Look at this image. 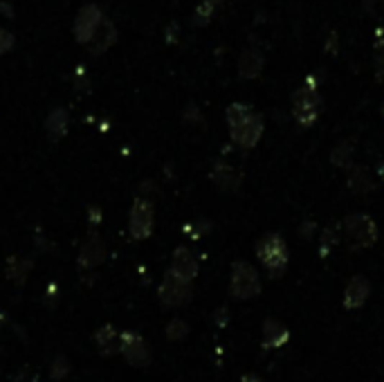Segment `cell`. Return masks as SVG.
Segmentation results:
<instances>
[{"label": "cell", "mask_w": 384, "mask_h": 382, "mask_svg": "<svg viewBox=\"0 0 384 382\" xmlns=\"http://www.w3.org/2000/svg\"><path fill=\"white\" fill-rule=\"evenodd\" d=\"M227 126H230V135L234 139V144L240 149H254L259 144V139L263 135V117L247 104H232L227 106Z\"/></svg>", "instance_id": "obj_1"}, {"label": "cell", "mask_w": 384, "mask_h": 382, "mask_svg": "<svg viewBox=\"0 0 384 382\" xmlns=\"http://www.w3.org/2000/svg\"><path fill=\"white\" fill-rule=\"evenodd\" d=\"M256 257H259L263 267L270 272V277H281L283 270L288 267L290 252L286 240L279 234H265L259 240V245H256Z\"/></svg>", "instance_id": "obj_2"}, {"label": "cell", "mask_w": 384, "mask_h": 382, "mask_svg": "<svg viewBox=\"0 0 384 382\" xmlns=\"http://www.w3.org/2000/svg\"><path fill=\"white\" fill-rule=\"evenodd\" d=\"M321 112V95L317 92V86L308 79V83H304L302 88L294 90L292 95V115L297 120L299 126H312L317 122Z\"/></svg>", "instance_id": "obj_3"}, {"label": "cell", "mask_w": 384, "mask_h": 382, "mask_svg": "<svg viewBox=\"0 0 384 382\" xmlns=\"http://www.w3.org/2000/svg\"><path fill=\"white\" fill-rule=\"evenodd\" d=\"M230 295L238 302H247L261 295V277L256 267L247 261H234L232 279H230Z\"/></svg>", "instance_id": "obj_4"}, {"label": "cell", "mask_w": 384, "mask_h": 382, "mask_svg": "<svg viewBox=\"0 0 384 382\" xmlns=\"http://www.w3.org/2000/svg\"><path fill=\"white\" fill-rule=\"evenodd\" d=\"M344 236L353 250L371 248L378 240V225L366 214H351L344 221Z\"/></svg>", "instance_id": "obj_5"}, {"label": "cell", "mask_w": 384, "mask_h": 382, "mask_svg": "<svg viewBox=\"0 0 384 382\" xmlns=\"http://www.w3.org/2000/svg\"><path fill=\"white\" fill-rule=\"evenodd\" d=\"M158 297L166 308H182L193 299V286L191 281L182 279L169 270L160 284Z\"/></svg>", "instance_id": "obj_6"}, {"label": "cell", "mask_w": 384, "mask_h": 382, "mask_svg": "<svg viewBox=\"0 0 384 382\" xmlns=\"http://www.w3.org/2000/svg\"><path fill=\"white\" fill-rule=\"evenodd\" d=\"M155 211L149 198H137L131 207V218H128V232L135 240H144L153 234Z\"/></svg>", "instance_id": "obj_7"}, {"label": "cell", "mask_w": 384, "mask_h": 382, "mask_svg": "<svg viewBox=\"0 0 384 382\" xmlns=\"http://www.w3.org/2000/svg\"><path fill=\"white\" fill-rule=\"evenodd\" d=\"M104 11L99 5L95 3H88V5H83L77 14V18H75V25H73V32H75V38L79 41V43L83 46H88L95 32L99 30V25L104 23Z\"/></svg>", "instance_id": "obj_8"}, {"label": "cell", "mask_w": 384, "mask_h": 382, "mask_svg": "<svg viewBox=\"0 0 384 382\" xmlns=\"http://www.w3.org/2000/svg\"><path fill=\"white\" fill-rule=\"evenodd\" d=\"M122 356L126 358V362L131 366H137V369H144V366L151 364L153 360V353L151 346L144 337L135 331H126L122 333Z\"/></svg>", "instance_id": "obj_9"}, {"label": "cell", "mask_w": 384, "mask_h": 382, "mask_svg": "<svg viewBox=\"0 0 384 382\" xmlns=\"http://www.w3.org/2000/svg\"><path fill=\"white\" fill-rule=\"evenodd\" d=\"M106 254H108V250H106L104 238L97 232H92L79 248V265L83 270H92V267L102 265L106 261Z\"/></svg>", "instance_id": "obj_10"}, {"label": "cell", "mask_w": 384, "mask_h": 382, "mask_svg": "<svg viewBox=\"0 0 384 382\" xmlns=\"http://www.w3.org/2000/svg\"><path fill=\"white\" fill-rule=\"evenodd\" d=\"M198 270H201V265H198L196 254L189 248L180 245L174 250V257H171V272L187 279V281H193L198 277Z\"/></svg>", "instance_id": "obj_11"}, {"label": "cell", "mask_w": 384, "mask_h": 382, "mask_svg": "<svg viewBox=\"0 0 384 382\" xmlns=\"http://www.w3.org/2000/svg\"><path fill=\"white\" fill-rule=\"evenodd\" d=\"M368 295H371V284H368V279L362 275H355L344 290V308H348V310L362 308L368 299Z\"/></svg>", "instance_id": "obj_12"}, {"label": "cell", "mask_w": 384, "mask_h": 382, "mask_svg": "<svg viewBox=\"0 0 384 382\" xmlns=\"http://www.w3.org/2000/svg\"><path fill=\"white\" fill-rule=\"evenodd\" d=\"M95 344H97V351L102 353L104 358H110V356H117L122 351V333L106 324V327L97 329L95 333Z\"/></svg>", "instance_id": "obj_13"}, {"label": "cell", "mask_w": 384, "mask_h": 382, "mask_svg": "<svg viewBox=\"0 0 384 382\" xmlns=\"http://www.w3.org/2000/svg\"><path fill=\"white\" fill-rule=\"evenodd\" d=\"M290 339V331L286 324H281L274 317H267L263 322V349H281L286 346Z\"/></svg>", "instance_id": "obj_14"}, {"label": "cell", "mask_w": 384, "mask_h": 382, "mask_svg": "<svg viewBox=\"0 0 384 382\" xmlns=\"http://www.w3.org/2000/svg\"><path fill=\"white\" fill-rule=\"evenodd\" d=\"M263 52L259 48H245L238 56V75L243 79H256L263 73Z\"/></svg>", "instance_id": "obj_15"}, {"label": "cell", "mask_w": 384, "mask_h": 382, "mask_svg": "<svg viewBox=\"0 0 384 382\" xmlns=\"http://www.w3.org/2000/svg\"><path fill=\"white\" fill-rule=\"evenodd\" d=\"M117 27H115V23H112L110 18H104V23L99 25V30L95 32V36H92V41H90V52L97 56V54H102V52H106L108 48H112L117 43Z\"/></svg>", "instance_id": "obj_16"}, {"label": "cell", "mask_w": 384, "mask_h": 382, "mask_svg": "<svg viewBox=\"0 0 384 382\" xmlns=\"http://www.w3.org/2000/svg\"><path fill=\"white\" fill-rule=\"evenodd\" d=\"M211 180L218 189L234 191V189H238L240 182H243V176L227 162H216V166H213V171H211Z\"/></svg>", "instance_id": "obj_17"}, {"label": "cell", "mask_w": 384, "mask_h": 382, "mask_svg": "<svg viewBox=\"0 0 384 382\" xmlns=\"http://www.w3.org/2000/svg\"><path fill=\"white\" fill-rule=\"evenodd\" d=\"M68 126H70V115L65 108H54L50 110V115L46 120V133L48 137L52 139V142H59L61 137H65L68 133Z\"/></svg>", "instance_id": "obj_18"}, {"label": "cell", "mask_w": 384, "mask_h": 382, "mask_svg": "<svg viewBox=\"0 0 384 382\" xmlns=\"http://www.w3.org/2000/svg\"><path fill=\"white\" fill-rule=\"evenodd\" d=\"M348 189L355 193H366L373 189V182L371 176L364 166H351V174H348Z\"/></svg>", "instance_id": "obj_19"}, {"label": "cell", "mask_w": 384, "mask_h": 382, "mask_svg": "<svg viewBox=\"0 0 384 382\" xmlns=\"http://www.w3.org/2000/svg\"><path fill=\"white\" fill-rule=\"evenodd\" d=\"M223 5V0H203L201 5L196 7V11H193V25H198V27H205L207 23H211V18L216 16V11H218V7Z\"/></svg>", "instance_id": "obj_20"}, {"label": "cell", "mask_w": 384, "mask_h": 382, "mask_svg": "<svg viewBox=\"0 0 384 382\" xmlns=\"http://www.w3.org/2000/svg\"><path fill=\"white\" fill-rule=\"evenodd\" d=\"M331 160H333L335 166L351 169L353 166V147L348 142H339L331 153Z\"/></svg>", "instance_id": "obj_21"}, {"label": "cell", "mask_w": 384, "mask_h": 382, "mask_svg": "<svg viewBox=\"0 0 384 382\" xmlns=\"http://www.w3.org/2000/svg\"><path fill=\"white\" fill-rule=\"evenodd\" d=\"M164 335H166L169 342H180V339H184L189 335V324L184 319H180V317L171 319L166 324V329H164Z\"/></svg>", "instance_id": "obj_22"}, {"label": "cell", "mask_w": 384, "mask_h": 382, "mask_svg": "<svg viewBox=\"0 0 384 382\" xmlns=\"http://www.w3.org/2000/svg\"><path fill=\"white\" fill-rule=\"evenodd\" d=\"M337 240H339V236H337V230H335V228H326V230H324V234H321V238H319V252H321V257H329V252L337 245Z\"/></svg>", "instance_id": "obj_23"}, {"label": "cell", "mask_w": 384, "mask_h": 382, "mask_svg": "<svg viewBox=\"0 0 384 382\" xmlns=\"http://www.w3.org/2000/svg\"><path fill=\"white\" fill-rule=\"evenodd\" d=\"M70 362H68V358L65 356H56L54 358V362H52V366H50V376L54 378V380H63L68 373H70Z\"/></svg>", "instance_id": "obj_24"}, {"label": "cell", "mask_w": 384, "mask_h": 382, "mask_svg": "<svg viewBox=\"0 0 384 382\" xmlns=\"http://www.w3.org/2000/svg\"><path fill=\"white\" fill-rule=\"evenodd\" d=\"M14 43H16V36H14L9 30H5V27H0V54H5L14 48Z\"/></svg>", "instance_id": "obj_25"}, {"label": "cell", "mask_w": 384, "mask_h": 382, "mask_svg": "<svg viewBox=\"0 0 384 382\" xmlns=\"http://www.w3.org/2000/svg\"><path fill=\"white\" fill-rule=\"evenodd\" d=\"M375 68H378V75H384V36L382 34L375 41Z\"/></svg>", "instance_id": "obj_26"}, {"label": "cell", "mask_w": 384, "mask_h": 382, "mask_svg": "<svg viewBox=\"0 0 384 382\" xmlns=\"http://www.w3.org/2000/svg\"><path fill=\"white\" fill-rule=\"evenodd\" d=\"M184 230H187V234H189L191 238H201L203 232L209 230V225H207V223H193V225H187Z\"/></svg>", "instance_id": "obj_27"}, {"label": "cell", "mask_w": 384, "mask_h": 382, "mask_svg": "<svg viewBox=\"0 0 384 382\" xmlns=\"http://www.w3.org/2000/svg\"><path fill=\"white\" fill-rule=\"evenodd\" d=\"M0 11H3L7 18L14 16V7H11V3H7V0H0Z\"/></svg>", "instance_id": "obj_28"}, {"label": "cell", "mask_w": 384, "mask_h": 382, "mask_svg": "<svg viewBox=\"0 0 384 382\" xmlns=\"http://www.w3.org/2000/svg\"><path fill=\"white\" fill-rule=\"evenodd\" d=\"M176 30H178V23H171V25H169V30H166V41H169V43H174Z\"/></svg>", "instance_id": "obj_29"}, {"label": "cell", "mask_w": 384, "mask_h": 382, "mask_svg": "<svg viewBox=\"0 0 384 382\" xmlns=\"http://www.w3.org/2000/svg\"><path fill=\"white\" fill-rule=\"evenodd\" d=\"M240 382H265L261 376H254V373H247V376H243L240 378Z\"/></svg>", "instance_id": "obj_30"}, {"label": "cell", "mask_w": 384, "mask_h": 382, "mask_svg": "<svg viewBox=\"0 0 384 382\" xmlns=\"http://www.w3.org/2000/svg\"><path fill=\"white\" fill-rule=\"evenodd\" d=\"M375 3H380V0H364V7H366L368 11H371V9L375 7Z\"/></svg>", "instance_id": "obj_31"}, {"label": "cell", "mask_w": 384, "mask_h": 382, "mask_svg": "<svg viewBox=\"0 0 384 382\" xmlns=\"http://www.w3.org/2000/svg\"><path fill=\"white\" fill-rule=\"evenodd\" d=\"M382 112H384V108H382Z\"/></svg>", "instance_id": "obj_32"}]
</instances>
